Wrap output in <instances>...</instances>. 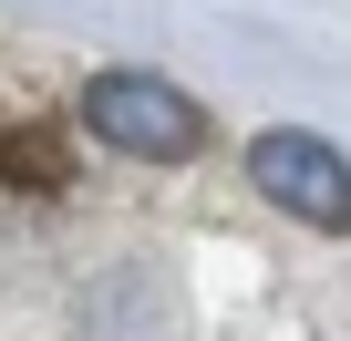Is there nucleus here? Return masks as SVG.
Instances as JSON below:
<instances>
[{
  "label": "nucleus",
  "mask_w": 351,
  "mask_h": 341,
  "mask_svg": "<svg viewBox=\"0 0 351 341\" xmlns=\"http://www.w3.org/2000/svg\"><path fill=\"white\" fill-rule=\"evenodd\" d=\"M0 176H32V197H52V187H62L52 134H0Z\"/></svg>",
  "instance_id": "obj_3"
},
{
  "label": "nucleus",
  "mask_w": 351,
  "mask_h": 341,
  "mask_svg": "<svg viewBox=\"0 0 351 341\" xmlns=\"http://www.w3.org/2000/svg\"><path fill=\"white\" fill-rule=\"evenodd\" d=\"M83 124H93L104 145L145 155V165H176V155L207 145V114L176 93V83H155V73H93V83H83Z\"/></svg>",
  "instance_id": "obj_1"
},
{
  "label": "nucleus",
  "mask_w": 351,
  "mask_h": 341,
  "mask_svg": "<svg viewBox=\"0 0 351 341\" xmlns=\"http://www.w3.org/2000/svg\"><path fill=\"white\" fill-rule=\"evenodd\" d=\"M248 176H258V197H279L289 217L351 228V165H341L320 134H258V145H248Z\"/></svg>",
  "instance_id": "obj_2"
}]
</instances>
